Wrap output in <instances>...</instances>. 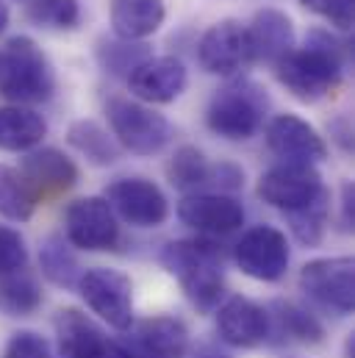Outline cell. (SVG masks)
<instances>
[{
  "instance_id": "cell-4",
  "label": "cell",
  "mask_w": 355,
  "mask_h": 358,
  "mask_svg": "<svg viewBox=\"0 0 355 358\" xmlns=\"http://www.w3.org/2000/svg\"><path fill=\"white\" fill-rule=\"evenodd\" d=\"M269 114V94L253 78H231L214 92L205 108V125L211 134L228 142L253 139Z\"/></svg>"
},
{
  "instance_id": "cell-28",
  "label": "cell",
  "mask_w": 355,
  "mask_h": 358,
  "mask_svg": "<svg viewBox=\"0 0 355 358\" xmlns=\"http://www.w3.org/2000/svg\"><path fill=\"white\" fill-rule=\"evenodd\" d=\"M208 170H211V162L205 159V153L194 145H183L167 164V178L175 189L194 194L200 189H208Z\"/></svg>"
},
{
  "instance_id": "cell-20",
  "label": "cell",
  "mask_w": 355,
  "mask_h": 358,
  "mask_svg": "<svg viewBox=\"0 0 355 358\" xmlns=\"http://www.w3.org/2000/svg\"><path fill=\"white\" fill-rule=\"evenodd\" d=\"M247 39L253 62H266L275 67L289 50H294V22L280 8H261L247 25Z\"/></svg>"
},
{
  "instance_id": "cell-31",
  "label": "cell",
  "mask_w": 355,
  "mask_h": 358,
  "mask_svg": "<svg viewBox=\"0 0 355 358\" xmlns=\"http://www.w3.org/2000/svg\"><path fill=\"white\" fill-rule=\"evenodd\" d=\"M25 14L31 22L45 28H59V31H73L81 22L78 0H31Z\"/></svg>"
},
{
  "instance_id": "cell-33",
  "label": "cell",
  "mask_w": 355,
  "mask_h": 358,
  "mask_svg": "<svg viewBox=\"0 0 355 358\" xmlns=\"http://www.w3.org/2000/svg\"><path fill=\"white\" fill-rule=\"evenodd\" d=\"M3 358H53V353H50V345L45 342V336H39L34 331H17L8 339Z\"/></svg>"
},
{
  "instance_id": "cell-34",
  "label": "cell",
  "mask_w": 355,
  "mask_h": 358,
  "mask_svg": "<svg viewBox=\"0 0 355 358\" xmlns=\"http://www.w3.org/2000/svg\"><path fill=\"white\" fill-rule=\"evenodd\" d=\"M308 11L325 17L333 28L339 31H350L353 28V14H355V0H311Z\"/></svg>"
},
{
  "instance_id": "cell-3",
  "label": "cell",
  "mask_w": 355,
  "mask_h": 358,
  "mask_svg": "<svg viewBox=\"0 0 355 358\" xmlns=\"http://www.w3.org/2000/svg\"><path fill=\"white\" fill-rule=\"evenodd\" d=\"M56 92V73L48 53L25 34L0 45V94L11 106H34L50 100Z\"/></svg>"
},
{
  "instance_id": "cell-18",
  "label": "cell",
  "mask_w": 355,
  "mask_h": 358,
  "mask_svg": "<svg viewBox=\"0 0 355 358\" xmlns=\"http://www.w3.org/2000/svg\"><path fill=\"white\" fill-rule=\"evenodd\" d=\"M59 358H111V342L103 328L78 308H59L56 320Z\"/></svg>"
},
{
  "instance_id": "cell-14",
  "label": "cell",
  "mask_w": 355,
  "mask_h": 358,
  "mask_svg": "<svg viewBox=\"0 0 355 358\" xmlns=\"http://www.w3.org/2000/svg\"><path fill=\"white\" fill-rule=\"evenodd\" d=\"M178 220L205 236H225L245 225V206L233 194L194 192L178 203Z\"/></svg>"
},
{
  "instance_id": "cell-11",
  "label": "cell",
  "mask_w": 355,
  "mask_h": 358,
  "mask_svg": "<svg viewBox=\"0 0 355 358\" xmlns=\"http://www.w3.org/2000/svg\"><path fill=\"white\" fill-rule=\"evenodd\" d=\"M325 192L328 186L322 176L317 173V167L308 164H277L259 178V197L283 214L311 206Z\"/></svg>"
},
{
  "instance_id": "cell-21",
  "label": "cell",
  "mask_w": 355,
  "mask_h": 358,
  "mask_svg": "<svg viewBox=\"0 0 355 358\" xmlns=\"http://www.w3.org/2000/svg\"><path fill=\"white\" fill-rule=\"evenodd\" d=\"M191 336L183 320L159 314L147 317L133 328V350L147 358H186Z\"/></svg>"
},
{
  "instance_id": "cell-8",
  "label": "cell",
  "mask_w": 355,
  "mask_h": 358,
  "mask_svg": "<svg viewBox=\"0 0 355 358\" xmlns=\"http://www.w3.org/2000/svg\"><path fill=\"white\" fill-rule=\"evenodd\" d=\"M233 262L253 280L277 283L291 262L289 239L275 225H253L233 245Z\"/></svg>"
},
{
  "instance_id": "cell-38",
  "label": "cell",
  "mask_w": 355,
  "mask_h": 358,
  "mask_svg": "<svg viewBox=\"0 0 355 358\" xmlns=\"http://www.w3.org/2000/svg\"><path fill=\"white\" fill-rule=\"evenodd\" d=\"M8 20H11V11H8V6L0 0V34L8 28Z\"/></svg>"
},
{
  "instance_id": "cell-22",
  "label": "cell",
  "mask_w": 355,
  "mask_h": 358,
  "mask_svg": "<svg viewBox=\"0 0 355 358\" xmlns=\"http://www.w3.org/2000/svg\"><path fill=\"white\" fill-rule=\"evenodd\" d=\"M167 20L164 0H108V22L117 39L145 42Z\"/></svg>"
},
{
  "instance_id": "cell-13",
  "label": "cell",
  "mask_w": 355,
  "mask_h": 358,
  "mask_svg": "<svg viewBox=\"0 0 355 358\" xmlns=\"http://www.w3.org/2000/svg\"><path fill=\"white\" fill-rule=\"evenodd\" d=\"M266 148L283 164H308L317 167L328 159V142L322 134L297 114H275L266 122Z\"/></svg>"
},
{
  "instance_id": "cell-5",
  "label": "cell",
  "mask_w": 355,
  "mask_h": 358,
  "mask_svg": "<svg viewBox=\"0 0 355 358\" xmlns=\"http://www.w3.org/2000/svg\"><path fill=\"white\" fill-rule=\"evenodd\" d=\"M106 117L114 142L133 156H156L173 139L170 120L147 103L131 97H111L106 103Z\"/></svg>"
},
{
  "instance_id": "cell-16",
  "label": "cell",
  "mask_w": 355,
  "mask_h": 358,
  "mask_svg": "<svg viewBox=\"0 0 355 358\" xmlns=\"http://www.w3.org/2000/svg\"><path fill=\"white\" fill-rule=\"evenodd\" d=\"M131 94L147 106L175 103L189 87L186 64L175 56H150L128 76Z\"/></svg>"
},
{
  "instance_id": "cell-30",
  "label": "cell",
  "mask_w": 355,
  "mask_h": 358,
  "mask_svg": "<svg viewBox=\"0 0 355 358\" xmlns=\"http://www.w3.org/2000/svg\"><path fill=\"white\" fill-rule=\"evenodd\" d=\"M153 50L145 42H128V39H103L97 45V62L111 76H131L142 62H147Z\"/></svg>"
},
{
  "instance_id": "cell-17",
  "label": "cell",
  "mask_w": 355,
  "mask_h": 358,
  "mask_svg": "<svg viewBox=\"0 0 355 358\" xmlns=\"http://www.w3.org/2000/svg\"><path fill=\"white\" fill-rule=\"evenodd\" d=\"M20 173L28 180L36 203L70 192L78 183V176H81L75 162L70 156H64L59 148H34V150H28L25 159H22Z\"/></svg>"
},
{
  "instance_id": "cell-7",
  "label": "cell",
  "mask_w": 355,
  "mask_h": 358,
  "mask_svg": "<svg viewBox=\"0 0 355 358\" xmlns=\"http://www.w3.org/2000/svg\"><path fill=\"white\" fill-rule=\"evenodd\" d=\"M78 294L92 314H97L108 328L125 334L133 325V283L125 272L111 267L84 269L78 280Z\"/></svg>"
},
{
  "instance_id": "cell-6",
  "label": "cell",
  "mask_w": 355,
  "mask_h": 358,
  "mask_svg": "<svg viewBox=\"0 0 355 358\" xmlns=\"http://www.w3.org/2000/svg\"><path fill=\"white\" fill-rule=\"evenodd\" d=\"M303 294L333 317H350L355 306V262L350 256L314 259L300 269Z\"/></svg>"
},
{
  "instance_id": "cell-15",
  "label": "cell",
  "mask_w": 355,
  "mask_h": 358,
  "mask_svg": "<svg viewBox=\"0 0 355 358\" xmlns=\"http://www.w3.org/2000/svg\"><path fill=\"white\" fill-rule=\"evenodd\" d=\"M217 334L225 345L239 350L261 348L269 339L266 306L242 294H231L225 303L217 306Z\"/></svg>"
},
{
  "instance_id": "cell-29",
  "label": "cell",
  "mask_w": 355,
  "mask_h": 358,
  "mask_svg": "<svg viewBox=\"0 0 355 358\" xmlns=\"http://www.w3.org/2000/svg\"><path fill=\"white\" fill-rule=\"evenodd\" d=\"M286 217V225L291 231V236L303 245V248H317L325 234H328V222H331V189L317 197L311 206L300 208V211H291V214H283Z\"/></svg>"
},
{
  "instance_id": "cell-32",
  "label": "cell",
  "mask_w": 355,
  "mask_h": 358,
  "mask_svg": "<svg viewBox=\"0 0 355 358\" xmlns=\"http://www.w3.org/2000/svg\"><path fill=\"white\" fill-rule=\"evenodd\" d=\"M28 267V245L20 231L0 225V275Z\"/></svg>"
},
{
  "instance_id": "cell-39",
  "label": "cell",
  "mask_w": 355,
  "mask_h": 358,
  "mask_svg": "<svg viewBox=\"0 0 355 358\" xmlns=\"http://www.w3.org/2000/svg\"><path fill=\"white\" fill-rule=\"evenodd\" d=\"M200 358H219V356H200Z\"/></svg>"
},
{
  "instance_id": "cell-24",
  "label": "cell",
  "mask_w": 355,
  "mask_h": 358,
  "mask_svg": "<svg viewBox=\"0 0 355 358\" xmlns=\"http://www.w3.org/2000/svg\"><path fill=\"white\" fill-rule=\"evenodd\" d=\"M67 142L94 167H111V164H117V159L122 153V148L114 142V136L94 120H75L67 128Z\"/></svg>"
},
{
  "instance_id": "cell-2",
  "label": "cell",
  "mask_w": 355,
  "mask_h": 358,
  "mask_svg": "<svg viewBox=\"0 0 355 358\" xmlns=\"http://www.w3.org/2000/svg\"><path fill=\"white\" fill-rule=\"evenodd\" d=\"M161 264L175 278L186 300L200 311L211 314L225 294L222 253L208 239H178L161 250Z\"/></svg>"
},
{
  "instance_id": "cell-1",
  "label": "cell",
  "mask_w": 355,
  "mask_h": 358,
  "mask_svg": "<svg viewBox=\"0 0 355 358\" xmlns=\"http://www.w3.org/2000/svg\"><path fill=\"white\" fill-rule=\"evenodd\" d=\"M347 62V45L322 28L308 31L305 45L289 50L275 64V78L303 103H317L339 90Z\"/></svg>"
},
{
  "instance_id": "cell-19",
  "label": "cell",
  "mask_w": 355,
  "mask_h": 358,
  "mask_svg": "<svg viewBox=\"0 0 355 358\" xmlns=\"http://www.w3.org/2000/svg\"><path fill=\"white\" fill-rule=\"evenodd\" d=\"M269 314V339L275 345H322L325 342V325L311 314L308 308L291 303V300H275L266 306Z\"/></svg>"
},
{
  "instance_id": "cell-12",
  "label": "cell",
  "mask_w": 355,
  "mask_h": 358,
  "mask_svg": "<svg viewBox=\"0 0 355 358\" xmlns=\"http://www.w3.org/2000/svg\"><path fill=\"white\" fill-rule=\"evenodd\" d=\"M197 64L208 76L233 78L239 70L253 64L247 25L239 20H219L214 22L197 42Z\"/></svg>"
},
{
  "instance_id": "cell-36",
  "label": "cell",
  "mask_w": 355,
  "mask_h": 358,
  "mask_svg": "<svg viewBox=\"0 0 355 358\" xmlns=\"http://www.w3.org/2000/svg\"><path fill=\"white\" fill-rule=\"evenodd\" d=\"M342 228L345 231H350L355 225V189L350 180H345L342 183Z\"/></svg>"
},
{
  "instance_id": "cell-10",
  "label": "cell",
  "mask_w": 355,
  "mask_h": 358,
  "mask_svg": "<svg viewBox=\"0 0 355 358\" xmlns=\"http://www.w3.org/2000/svg\"><path fill=\"white\" fill-rule=\"evenodd\" d=\"M106 203L117 214V220L133 228H159L170 217L167 194L147 178H117L106 189Z\"/></svg>"
},
{
  "instance_id": "cell-37",
  "label": "cell",
  "mask_w": 355,
  "mask_h": 358,
  "mask_svg": "<svg viewBox=\"0 0 355 358\" xmlns=\"http://www.w3.org/2000/svg\"><path fill=\"white\" fill-rule=\"evenodd\" d=\"M111 358H147V356H142L133 348H125V345H114L111 342Z\"/></svg>"
},
{
  "instance_id": "cell-25",
  "label": "cell",
  "mask_w": 355,
  "mask_h": 358,
  "mask_svg": "<svg viewBox=\"0 0 355 358\" xmlns=\"http://www.w3.org/2000/svg\"><path fill=\"white\" fill-rule=\"evenodd\" d=\"M39 267H42V275L59 289H75L81 275H84V269L78 264V256L73 253V245L59 234H53L42 242Z\"/></svg>"
},
{
  "instance_id": "cell-23",
  "label": "cell",
  "mask_w": 355,
  "mask_h": 358,
  "mask_svg": "<svg viewBox=\"0 0 355 358\" xmlns=\"http://www.w3.org/2000/svg\"><path fill=\"white\" fill-rule=\"evenodd\" d=\"M48 136V122L28 106L0 108V150L28 153Z\"/></svg>"
},
{
  "instance_id": "cell-27",
  "label": "cell",
  "mask_w": 355,
  "mask_h": 358,
  "mask_svg": "<svg viewBox=\"0 0 355 358\" xmlns=\"http://www.w3.org/2000/svg\"><path fill=\"white\" fill-rule=\"evenodd\" d=\"M36 211V197L20 170L0 164V217L11 222H28Z\"/></svg>"
},
{
  "instance_id": "cell-35",
  "label": "cell",
  "mask_w": 355,
  "mask_h": 358,
  "mask_svg": "<svg viewBox=\"0 0 355 358\" xmlns=\"http://www.w3.org/2000/svg\"><path fill=\"white\" fill-rule=\"evenodd\" d=\"M245 186V170L233 162H217L208 170V189L219 194H231Z\"/></svg>"
},
{
  "instance_id": "cell-26",
  "label": "cell",
  "mask_w": 355,
  "mask_h": 358,
  "mask_svg": "<svg viewBox=\"0 0 355 358\" xmlns=\"http://www.w3.org/2000/svg\"><path fill=\"white\" fill-rule=\"evenodd\" d=\"M39 306H42V286L31 272L20 269L0 275V311H6L8 317H28Z\"/></svg>"
},
{
  "instance_id": "cell-40",
  "label": "cell",
  "mask_w": 355,
  "mask_h": 358,
  "mask_svg": "<svg viewBox=\"0 0 355 358\" xmlns=\"http://www.w3.org/2000/svg\"><path fill=\"white\" fill-rule=\"evenodd\" d=\"M28 3H31V0H28Z\"/></svg>"
},
{
  "instance_id": "cell-9",
  "label": "cell",
  "mask_w": 355,
  "mask_h": 358,
  "mask_svg": "<svg viewBox=\"0 0 355 358\" xmlns=\"http://www.w3.org/2000/svg\"><path fill=\"white\" fill-rule=\"evenodd\" d=\"M64 236L73 248L87 253L114 250L119 242V220L106 197H78L64 211Z\"/></svg>"
}]
</instances>
